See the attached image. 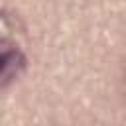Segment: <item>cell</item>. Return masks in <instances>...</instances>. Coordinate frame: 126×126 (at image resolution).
Returning a JSON list of instances; mask_svg holds the SVG:
<instances>
[{"label": "cell", "instance_id": "1", "mask_svg": "<svg viewBox=\"0 0 126 126\" xmlns=\"http://www.w3.org/2000/svg\"><path fill=\"white\" fill-rule=\"evenodd\" d=\"M26 55L18 45H8V41H2V55H0V77L2 87H8L24 69H26Z\"/></svg>", "mask_w": 126, "mask_h": 126}]
</instances>
